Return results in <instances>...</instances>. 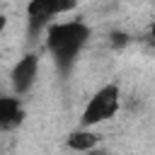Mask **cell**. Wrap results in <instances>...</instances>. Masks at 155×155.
Segmentation results:
<instances>
[{
  "instance_id": "7a4b0ae2",
  "label": "cell",
  "mask_w": 155,
  "mask_h": 155,
  "mask_svg": "<svg viewBox=\"0 0 155 155\" xmlns=\"http://www.w3.org/2000/svg\"><path fill=\"white\" fill-rule=\"evenodd\" d=\"M119 87L116 85H107L102 90H97L94 97H90L85 111H82V124L85 126H97L107 119H111L119 109Z\"/></svg>"
},
{
  "instance_id": "30bf717a",
  "label": "cell",
  "mask_w": 155,
  "mask_h": 155,
  "mask_svg": "<svg viewBox=\"0 0 155 155\" xmlns=\"http://www.w3.org/2000/svg\"><path fill=\"white\" fill-rule=\"evenodd\" d=\"M90 155H104V153H92V150H90Z\"/></svg>"
},
{
  "instance_id": "5b68a950",
  "label": "cell",
  "mask_w": 155,
  "mask_h": 155,
  "mask_svg": "<svg viewBox=\"0 0 155 155\" xmlns=\"http://www.w3.org/2000/svg\"><path fill=\"white\" fill-rule=\"evenodd\" d=\"M22 121V109L15 97H0V128H12Z\"/></svg>"
},
{
  "instance_id": "52a82bcc",
  "label": "cell",
  "mask_w": 155,
  "mask_h": 155,
  "mask_svg": "<svg viewBox=\"0 0 155 155\" xmlns=\"http://www.w3.org/2000/svg\"><path fill=\"white\" fill-rule=\"evenodd\" d=\"M126 44V34H114V46H124Z\"/></svg>"
},
{
  "instance_id": "6da1fadb",
  "label": "cell",
  "mask_w": 155,
  "mask_h": 155,
  "mask_svg": "<svg viewBox=\"0 0 155 155\" xmlns=\"http://www.w3.org/2000/svg\"><path fill=\"white\" fill-rule=\"evenodd\" d=\"M87 39H90V29L82 22H61L48 29L46 44H48V51L53 53V58L63 73L70 70L78 53L87 44Z\"/></svg>"
},
{
  "instance_id": "ba28073f",
  "label": "cell",
  "mask_w": 155,
  "mask_h": 155,
  "mask_svg": "<svg viewBox=\"0 0 155 155\" xmlns=\"http://www.w3.org/2000/svg\"><path fill=\"white\" fill-rule=\"evenodd\" d=\"M150 36H153V41H155V24H153V29H150Z\"/></svg>"
},
{
  "instance_id": "3957f363",
  "label": "cell",
  "mask_w": 155,
  "mask_h": 155,
  "mask_svg": "<svg viewBox=\"0 0 155 155\" xmlns=\"http://www.w3.org/2000/svg\"><path fill=\"white\" fill-rule=\"evenodd\" d=\"M36 73H39V56L29 53L24 58L17 61V65L12 68V87L17 94H24L31 90L34 80H36Z\"/></svg>"
},
{
  "instance_id": "277c9868",
  "label": "cell",
  "mask_w": 155,
  "mask_h": 155,
  "mask_svg": "<svg viewBox=\"0 0 155 155\" xmlns=\"http://www.w3.org/2000/svg\"><path fill=\"white\" fill-rule=\"evenodd\" d=\"M75 5H78V0H31L27 5V12H29V19H44V22H48L56 15L70 12Z\"/></svg>"
},
{
  "instance_id": "8992f818",
  "label": "cell",
  "mask_w": 155,
  "mask_h": 155,
  "mask_svg": "<svg viewBox=\"0 0 155 155\" xmlns=\"http://www.w3.org/2000/svg\"><path fill=\"white\" fill-rule=\"evenodd\" d=\"M97 140L99 138L92 131H75V133L68 136V148H73L78 153H90V150L97 148Z\"/></svg>"
},
{
  "instance_id": "9c48e42d",
  "label": "cell",
  "mask_w": 155,
  "mask_h": 155,
  "mask_svg": "<svg viewBox=\"0 0 155 155\" xmlns=\"http://www.w3.org/2000/svg\"><path fill=\"white\" fill-rule=\"evenodd\" d=\"M2 27H5V19H2V17H0V31H2Z\"/></svg>"
}]
</instances>
